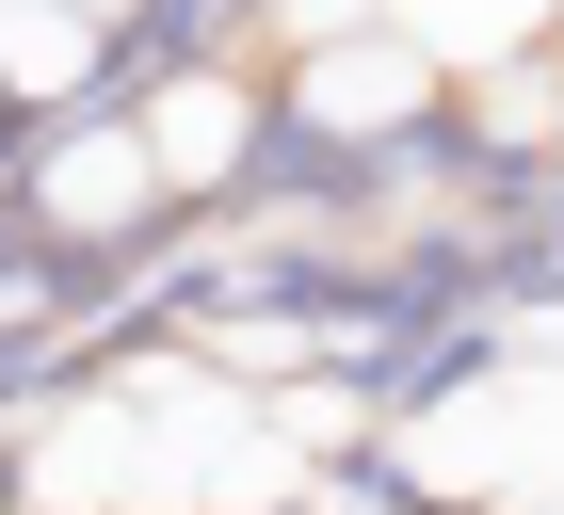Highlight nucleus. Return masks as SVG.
Wrapping results in <instances>:
<instances>
[{"label":"nucleus","instance_id":"f257e3e1","mask_svg":"<svg viewBox=\"0 0 564 515\" xmlns=\"http://www.w3.org/2000/svg\"><path fill=\"white\" fill-rule=\"evenodd\" d=\"M145 145H162V177H226L242 145H259V97H242V81H194L162 129H145Z\"/></svg>","mask_w":564,"mask_h":515}]
</instances>
